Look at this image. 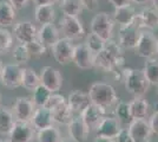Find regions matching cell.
<instances>
[{
	"label": "cell",
	"mask_w": 158,
	"mask_h": 142,
	"mask_svg": "<svg viewBox=\"0 0 158 142\" xmlns=\"http://www.w3.org/2000/svg\"><path fill=\"white\" fill-rule=\"evenodd\" d=\"M59 38L60 30L53 23L41 25L39 31H38V39L47 49H51L57 41H59Z\"/></svg>",
	"instance_id": "21"
},
{
	"label": "cell",
	"mask_w": 158,
	"mask_h": 142,
	"mask_svg": "<svg viewBox=\"0 0 158 142\" xmlns=\"http://www.w3.org/2000/svg\"><path fill=\"white\" fill-rule=\"evenodd\" d=\"M148 121H149V124H150L152 134L158 137V113L153 111L151 115L149 116Z\"/></svg>",
	"instance_id": "41"
},
{
	"label": "cell",
	"mask_w": 158,
	"mask_h": 142,
	"mask_svg": "<svg viewBox=\"0 0 158 142\" xmlns=\"http://www.w3.org/2000/svg\"><path fill=\"white\" fill-rule=\"evenodd\" d=\"M73 50H74V44L72 41L65 37H60L59 41L51 47L53 58L60 65H67L69 63L72 62Z\"/></svg>",
	"instance_id": "10"
},
{
	"label": "cell",
	"mask_w": 158,
	"mask_h": 142,
	"mask_svg": "<svg viewBox=\"0 0 158 142\" xmlns=\"http://www.w3.org/2000/svg\"><path fill=\"white\" fill-rule=\"evenodd\" d=\"M13 46V33L6 27H0V54H7Z\"/></svg>",
	"instance_id": "36"
},
{
	"label": "cell",
	"mask_w": 158,
	"mask_h": 142,
	"mask_svg": "<svg viewBox=\"0 0 158 142\" xmlns=\"http://www.w3.org/2000/svg\"><path fill=\"white\" fill-rule=\"evenodd\" d=\"M116 75L124 83L126 91L133 97H144L151 85L142 69L123 68Z\"/></svg>",
	"instance_id": "2"
},
{
	"label": "cell",
	"mask_w": 158,
	"mask_h": 142,
	"mask_svg": "<svg viewBox=\"0 0 158 142\" xmlns=\"http://www.w3.org/2000/svg\"><path fill=\"white\" fill-rule=\"evenodd\" d=\"M37 141L38 142H60L61 134L60 130L54 126L47 127L37 131Z\"/></svg>",
	"instance_id": "30"
},
{
	"label": "cell",
	"mask_w": 158,
	"mask_h": 142,
	"mask_svg": "<svg viewBox=\"0 0 158 142\" xmlns=\"http://www.w3.org/2000/svg\"><path fill=\"white\" fill-rule=\"evenodd\" d=\"M38 28L31 20H20L14 24L12 28L14 39L20 44H27L38 38Z\"/></svg>",
	"instance_id": "9"
},
{
	"label": "cell",
	"mask_w": 158,
	"mask_h": 142,
	"mask_svg": "<svg viewBox=\"0 0 158 142\" xmlns=\"http://www.w3.org/2000/svg\"><path fill=\"white\" fill-rule=\"evenodd\" d=\"M153 109H155L153 111H156V113H158V102H156V103L153 104Z\"/></svg>",
	"instance_id": "50"
},
{
	"label": "cell",
	"mask_w": 158,
	"mask_h": 142,
	"mask_svg": "<svg viewBox=\"0 0 158 142\" xmlns=\"http://www.w3.org/2000/svg\"><path fill=\"white\" fill-rule=\"evenodd\" d=\"M127 128L135 142H149L153 135L148 118H133Z\"/></svg>",
	"instance_id": "14"
},
{
	"label": "cell",
	"mask_w": 158,
	"mask_h": 142,
	"mask_svg": "<svg viewBox=\"0 0 158 142\" xmlns=\"http://www.w3.org/2000/svg\"><path fill=\"white\" fill-rule=\"evenodd\" d=\"M52 94L53 93L50 89H47L45 85H43L40 83L39 85L32 91V101L37 108L38 107H45Z\"/></svg>",
	"instance_id": "32"
},
{
	"label": "cell",
	"mask_w": 158,
	"mask_h": 142,
	"mask_svg": "<svg viewBox=\"0 0 158 142\" xmlns=\"http://www.w3.org/2000/svg\"><path fill=\"white\" fill-rule=\"evenodd\" d=\"M89 95L91 98V103L105 109L107 114L113 113V109L119 102L116 89L107 83H93L90 87Z\"/></svg>",
	"instance_id": "3"
},
{
	"label": "cell",
	"mask_w": 158,
	"mask_h": 142,
	"mask_svg": "<svg viewBox=\"0 0 158 142\" xmlns=\"http://www.w3.org/2000/svg\"><path fill=\"white\" fill-rule=\"evenodd\" d=\"M122 128H123L122 127V122H120L118 117H116L114 115H106L103 118V121L100 122V124L97 127V129L94 130V133H96V136L116 139Z\"/></svg>",
	"instance_id": "18"
},
{
	"label": "cell",
	"mask_w": 158,
	"mask_h": 142,
	"mask_svg": "<svg viewBox=\"0 0 158 142\" xmlns=\"http://www.w3.org/2000/svg\"><path fill=\"white\" fill-rule=\"evenodd\" d=\"M137 17V12L135 10V7L130 4H126L124 6L114 7V11L112 13V18L116 24H118L120 26H127L133 24V21Z\"/></svg>",
	"instance_id": "20"
},
{
	"label": "cell",
	"mask_w": 158,
	"mask_h": 142,
	"mask_svg": "<svg viewBox=\"0 0 158 142\" xmlns=\"http://www.w3.org/2000/svg\"><path fill=\"white\" fill-rule=\"evenodd\" d=\"M84 10L89 11V12H94L98 10L99 6V0H80Z\"/></svg>",
	"instance_id": "42"
},
{
	"label": "cell",
	"mask_w": 158,
	"mask_h": 142,
	"mask_svg": "<svg viewBox=\"0 0 158 142\" xmlns=\"http://www.w3.org/2000/svg\"><path fill=\"white\" fill-rule=\"evenodd\" d=\"M56 19V10L53 5H38L34 10V20L40 25L51 24Z\"/></svg>",
	"instance_id": "26"
},
{
	"label": "cell",
	"mask_w": 158,
	"mask_h": 142,
	"mask_svg": "<svg viewBox=\"0 0 158 142\" xmlns=\"http://www.w3.org/2000/svg\"><path fill=\"white\" fill-rule=\"evenodd\" d=\"M151 4L155 8H157L158 10V0H151Z\"/></svg>",
	"instance_id": "48"
},
{
	"label": "cell",
	"mask_w": 158,
	"mask_h": 142,
	"mask_svg": "<svg viewBox=\"0 0 158 142\" xmlns=\"http://www.w3.org/2000/svg\"><path fill=\"white\" fill-rule=\"evenodd\" d=\"M15 121L13 110L0 104V135H10Z\"/></svg>",
	"instance_id": "25"
},
{
	"label": "cell",
	"mask_w": 158,
	"mask_h": 142,
	"mask_svg": "<svg viewBox=\"0 0 158 142\" xmlns=\"http://www.w3.org/2000/svg\"><path fill=\"white\" fill-rule=\"evenodd\" d=\"M116 142H135L131 134L129 131V128H122L118 135L116 137Z\"/></svg>",
	"instance_id": "40"
},
{
	"label": "cell",
	"mask_w": 158,
	"mask_h": 142,
	"mask_svg": "<svg viewBox=\"0 0 158 142\" xmlns=\"http://www.w3.org/2000/svg\"><path fill=\"white\" fill-rule=\"evenodd\" d=\"M40 84V76L33 69L25 68L24 78H23V88L33 91Z\"/></svg>",
	"instance_id": "34"
},
{
	"label": "cell",
	"mask_w": 158,
	"mask_h": 142,
	"mask_svg": "<svg viewBox=\"0 0 158 142\" xmlns=\"http://www.w3.org/2000/svg\"><path fill=\"white\" fill-rule=\"evenodd\" d=\"M114 20L112 15L107 12H98L91 20L90 28L91 32L98 34L105 41L112 39L113 37V28H114Z\"/></svg>",
	"instance_id": "5"
},
{
	"label": "cell",
	"mask_w": 158,
	"mask_h": 142,
	"mask_svg": "<svg viewBox=\"0 0 158 142\" xmlns=\"http://www.w3.org/2000/svg\"><path fill=\"white\" fill-rule=\"evenodd\" d=\"M158 38L153 31L142 30V33L139 37V41L135 47V54L140 58L151 59L157 57Z\"/></svg>",
	"instance_id": "4"
},
{
	"label": "cell",
	"mask_w": 158,
	"mask_h": 142,
	"mask_svg": "<svg viewBox=\"0 0 158 142\" xmlns=\"http://www.w3.org/2000/svg\"><path fill=\"white\" fill-rule=\"evenodd\" d=\"M113 115L118 117L122 123H130L133 120L131 114V109H130V102L119 101L117 105L113 109Z\"/></svg>",
	"instance_id": "33"
},
{
	"label": "cell",
	"mask_w": 158,
	"mask_h": 142,
	"mask_svg": "<svg viewBox=\"0 0 158 142\" xmlns=\"http://www.w3.org/2000/svg\"><path fill=\"white\" fill-rule=\"evenodd\" d=\"M67 103L76 115H80L91 104V98L89 93H84L81 90H74L69 95Z\"/></svg>",
	"instance_id": "22"
},
{
	"label": "cell",
	"mask_w": 158,
	"mask_h": 142,
	"mask_svg": "<svg viewBox=\"0 0 158 142\" xmlns=\"http://www.w3.org/2000/svg\"><path fill=\"white\" fill-rule=\"evenodd\" d=\"M40 83L45 85L47 89H50L52 93L59 91L63 85V76L58 69L53 67H44L40 70Z\"/></svg>",
	"instance_id": "15"
},
{
	"label": "cell",
	"mask_w": 158,
	"mask_h": 142,
	"mask_svg": "<svg viewBox=\"0 0 158 142\" xmlns=\"http://www.w3.org/2000/svg\"><path fill=\"white\" fill-rule=\"evenodd\" d=\"M93 142H116V139L111 137H103V136H96Z\"/></svg>",
	"instance_id": "46"
},
{
	"label": "cell",
	"mask_w": 158,
	"mask_h": 142,
	"mask_svg": "<svg viewBox=\"0 0 158 142\" xmlns=\"http://www.w3.org/2000/svg\"><path fill=\"white\" fill-rule=\"evenodd\" d=\"M66 127H67V133L70 139H72L74 142L86 141L91 131L80 115L74 116Z\"/></svg>",
	"instance_id": "17"
},
{
	"label": "cell",
	"mask_w": 158,
	"mask_h": 142,
	"mask_svg": "<svg viewBox=\"0 0 158 142\" xmlns=\"http://www.w3.org/2000/svg\"><path fill=\"white\" fill-rule=\"evenodd\" d=\"M26 46L28 49V51H30L31 57H41L43 54H46L47 51V47L44 46L38 38L32 41H30V43H27Z\"/></svg>",
	"instance_id": "38"
},
{
	"label": "cell",
	"mask_w": 158,
	"mask_h": 142,
	"mask_svg": "<svg viewBox=\"0 0 158 142\" xmlns=\"http://www.w3.org/2000/svg\"><path fill=\"white\" fill-rule=\"evenodd\" d=\"M142 30L135 24L120 26L118 31V43L124 50H135L139 41Z\"/></svg>",
	"instance_id": "11"
},
{
	"label": "cell",
	"mask_w": 158,
	"mask_h": 142,
	"mask_svg": "<svg viewBox=\"0 0 158 142\" xmlns=\"http://www.w3.org/2000/svg\"><path fill=\"white\" fill-rule=\"evenodd\" d=\"M12 58L19 65L26 64L31 58V54H30V51L27 49L26 44H20V43L17 44L12 50Z\"/></svg>",
	"instance_id": "35"
},
{
	"label": "cell",
	"mask_w": 158,
	"mask_h": 142,
	"mask_svg": "<svg viewBox=\"0 0 158 142\" xmlns=\"http://www.w3.org/2000/svg\"><path fill=\"white\" fill-rule=\"evenodd\" d=\"M130 109L133 118H149L150 104L144 97H133L130 102Z\"/></svg>",
	"instance_id": "27"
},
{
	"label": "cell",
	"mask_w": 158,
	"mask_h": 142,
	"mask_svg": "<svg viewBox=\"0 0 158 142\" xmlns=\"http://www.w3.org/2000/svg\"><path fill=\"white\" fill-rule=\"evenodd\" d=\"M52 114H53V118H54V123L65 124V126H67L69 122L74 117V113H73V110L69 105L67 102L63 103L61 105L57 107L56 109H53Z\"/></svg>",
	"instance_id": "28"
},
{
	"label": "cell",
	"mask_w": 158,
	"mask_h": 142,
	"mask_svg": "<svg viewBox=\"0 0 158 142\" xmlns=\"http://www.w3.org/2000/svg\"><path fill=\"white\" fill-rule=\"evenodd\" d=\"M1 69H2V63H1V61H0V72H1Z\"/></svg>",
	"instance_id": "52"
},
{
	"label": "cell",
	"mask_w": 158,
	"mask_h": 142,
	"mask_svg": "<svg viewBox=\"0 0 158 142\" xmlns=\"http://www.w3.org/2000/svg\"><path fill=\"white\" fill-rule=\"evenodd\" d=\"M0 142H10L8 140H2V139H0Z\"/></svg>",
	"instance_id": "51"
},
{
	"label": "cell",
	"mask_w": 158,
	"mask_h": 142,
	"mask_svg": "<svg viewBox=\"0 0 158 142\" xmlns=\"http://www.w3.org/2000/svg\"><path fill=\"white\" fill-rule=\"evenodd\" d=\"M35 104L33 103L32 98L28 97H18L13 104V114L17 121L31 122L32 116L35 111Z\"/></svg>",
	"instance_id": "16"
},
{
	"label": "cell",
	"mask_w": 158,
	"mask_h": 142,
	"mask_svg": "<svg viewBox=\"0 0 158 142\" xmlns=\"http://www.w3.org/2000/svg\"><path fill=\"white\" fill-rule=\"evenodd\" d=\"M60 142H74L72 139H61V141Z\"/></svg>",
	"instance_id": "49"
},
{
	"label": "cell",
	"mask_w": 158,
	"mask_h": 142,
	"mask_svg": "<svg viewBox=\"0 0 158 142\" xmlns=\"http://www.w3.org/2000/svg\"><path fill=\"white\" fill-rule=\"evenodd\" d=\"M157 58H158V47H157Z\"/></svg>",
	"instance_id": "53"
},
{
	"label": "cell",
	"mask_w": 158,
	"mask_h": 142,
	"mask_svg": "<svg viewBox=\"0 0 158 142\" xmlns=\"http://www.w3.org/2000/svg\"><path fill=\"white\" fill-rule=\"evenodd\" d=\"M59 30L63 37L70 41H80L85 37V28L78 17L73 15H63L59 20Z\"/></svg>",
	"instance_id": "6"
},
{
	"label": "cell",
	"mask_w": 158,
	"mask_h": 142,
	"mask_svg": "<svg viewBox=\"0 0 158 142\" xmlns=\"http://www.w3.org/2000/svg\"><path fill=\"white\" fill-rule=\"evenodd\" d=\"M144 72L145 77L150 82L151 85L158 87V58H151L146 59L144 64V68L142 69Z\"/></svg>",
	"instance_id": "31"
},
{
	"label": "cell",
	"mask_w": 158,
	"mask_h": 142,
	"mask_svg": "<svg viewBox=\"0 0 158 142\" xmlns=\"http://www.w3.org/2000/svg\"><path fill=\"white\" fill-rule=\"evenodd\" d=\"M85 43L87 44V46L92 50V52L94 54H97L98 52H100V51L104 49V46H105V44H106V41H104L102 37H99L98 34L93 33V32H91V33H89L86 36Z\"/></svg>",
	"instance_id": "37"
},
{
	"label": "cell",
	"mask_w": 158,
	"mask_h": 142,
	"mask_svg": "<svg viewBox=\"0 0 158 142\" xmlns=\"http://www.w3.org/2000/svg\"><path fill=\"white\" fill-rule=\"evenodd\" d=\"M59 0H33L35 6H38V5H54Z\"/></svg>",
	"instance_id": "45"
},
{
	"label": "cell",
	"mask_w": 158,
	"mask_h": 142,
	"mask_svg": "<svg viewBox=\"0 0 158 142\" xmlns=\"http://www.w3.org/2000/svg\"><path fill=\"white\" fill-rule=\"evenodd\" d=\"M133 4H137V5H146L149 2H151V0H130Z\"/></svg>",
	"instance_id": "47"
},
{
	"label": "cell",
	"mask_w": 158,
	"mask_h": 142,
	"mask_svg": "<svg viewBox=\"0 0 158 142\" xmlns=\"http://www.w3.org/2000/svg\"><path fill=\"white\" fill-rule=\"evenodd\" d=\"M107 2H110L111 5H113V7H119V6H124L126 4H130L131 1L130 0H106Z\"/></svg>",
	"instance_id": "44"
},
{
	"label": "cell",
	"mask_w": 158,
	"mask_h": 142,
	"mask_svg": "<svg viewBox=\"0 0 158 142\" xmlns=\"http://www.w3.org/2000/svg\"><path fill=\"white\" fill-rule=\"evenodd\" d=\"M31 124L34 127V129L37 131L53 126L54 124V118H53L52 110L48 109L47 107H38L32 116Z\"/></svg>",
	"instance_id": "23"
},
{
	"label": "cell",
	"mask_w": 158,
	"mask_h": 142,
	"mask_svg": "<svg viewBox=\"0 0 158 142\" xmlns=\"http://www.w3.org/2000/svg\"><path fill=\"white\" fill-rule=\"evenodd\" d=\"M107 115V111L105 109L100 108L98 105L91 103L87 108L80 114L81 118L84 120L87 127L90 128V130H96L97 127L100 124V122L103 121V118Z\"/></svg>",
	"instance_id": "19"
},
{
	"label": "cell",
	"mask_w": 158,
	"mask_h": 142,
	"mask_svg": "<svg viewBox=\"0 0 158 142\" xmlns=\"http://www.w3.org/2000/svg\"><path fill=\"white\" fill-rule=\"evenodd\" d=\"M125 57L124 49L118 41L110 39L106 41L104 49L94 57V68L105 72L117 74L124 68Z\"/></svg>",
	"instance_id": "1"
},
{
	"label": "cell",
	"mask_w": 158,
	"mask_h": 142,
	"mask_svg": "<svg viewBox=\"0 0 158 142\" xmlns=\"http://www.w3.org/2000/svg\"><path fill=\"white\" fill-rule=\"evenodd\" d=\"M65 102H67V98H65V96H63V95H60V94H54V93H53V94L51 95V97H50V100L47 101L45 107L53 110V109H56L57 107L61 105V104L65 103Z\"/></svg>",
	"instance_id": "39"
},
{
	"label": "cell",
	"mask_w": 158,
	"mask_h": 142,
	"mask_svg": "<svg viewBox=\"0 0 158 142\" xmlns=\"http://www.w3.org/2000/svg\"><path fill=\"white\" fill-rule=\"evenodd\" d=\"M24 71L19 64H5L2 65L1 72H0V83L6 88H19L23 87V78H24Z\"/></svg>",
	"instance_id": "7"
},
{
	"label": "cell",
	"mask_w": 158,
	"mask_h": 142,
	"mask_svg": "<svg viewBox=\"0 0 158 142\" xmlns=\"http://www.w3.org/2000/svg\"><path fill=\"white\" fill-rule=\"evenodd\" d=\"M8 1L12 4V6H13L17 11H19V10H23L24 7L27 6V4H28L30 0H8Z\"/></svg>",
	"instance_id": "43"
},
{
	"label": "cell",
	"mask_w": 158,
	"mask_h": 142,
	"mask_svg": "<svg viewBox=\"0 0 158 142\" xmlns=\"http://www.w3.org/2000/svg\"><path fill=\"white\" fill-rule=\"evenodd\" d=\"M94 57L96 54L87 46L86 43H79L74 45L72 63L81 70H90L94 68Z\"/></svg>",
	"instance_id": "8"
},
{
	"label": "cell",
	"mask_w": 158,
	"mask_h": 142,
	"mask_svg": "<svg viewBox=\"0 0 158 142\" xmlns=\"http://www.w3.org/2000/svg\"><path fill=\"white\" fill-rule=\"evenodd\" d=\"M35 129L31 122L15 121L13 128L8 135L10 142H32L35 135Z\"/></svg>",
	"instance_id": "13"
},
{
	"label": "cell",
	"mask_w": 158,
	"mask_h": 142,
	"mask_svg": "<svg viewBox=\"0 0 158 142\" xmlns=\"http://www.w3.org/2000/svg\"><path fill=\"white\" fill-rule=\"evenodd\" d=\"M17 18V10L8 0H0V27H10Z\"/></svg>",
	"instance_id": "24"
},
{
	"label": "cell",
	"mask_w": 158,
	"mask_h": 142,
	"mask_svg": "<svg viewBox=\"0 0 158 142\" xmlns=\"http://www.w3.org/2000/svg\"><path fill=\"white\" fill-rule=\"evenodd\" d=\"M59 7L64 15L73 17H78L84 10L80 0H60Z\"/></svg>",
	"instance_id": "29"
},
{
	"label": "cell",
	"mask_w": 158,
	"mask_h": 142,
	"mask_svg": "<svg viewBox=\"0 0 158 142\" xmlns=\"http://www.w3.org/2000/svg\"><path fill=\"white\" fill-rule=\"evenodd\" d=\"M133 24L140 30L155 31L158 28V10L153 6L143 8L133 21Z\"/></svg>",
	"instance_id": "12"
}]
</instances>
